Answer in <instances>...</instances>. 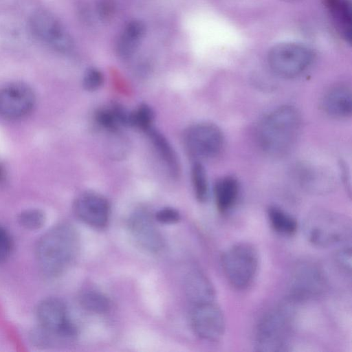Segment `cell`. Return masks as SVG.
<instances>
[{
	"instance_id": "obj_17",
	"label": "cell",
	"mask_w": 352,
	"mask_h": 352,
	"mask_svg": "<svg viewBox=\"0 0 352 352\" xmlns=\"http://www.w3.org/2000/svg\"><path fill=\"white\" fill-rule=\"evenodd\" d=\"M185 286L187 296L192 305L215 300V292L212 283L199 270H192L188 274Z\"/></svg>"
},
{
	"instance_id": "obj_24",
	"label": "cell",
	"mask_w": 352,
	"mask_h": 352,
	"mask_svg": "<svg viewBox=\"0 0 352 352\" xmlns=\"http://www.w3.org/2000/svg\"><path fill=\"white\" fill-rule=\"evenodd\" d=\"M191 177L197 199L200 202L206 201L209 193L208 177L204 166L198 161L192 166Z\"/></svg>"
},
{
	"instance_id": "obj_8",
	"label": "cell",
	"mask_w": 352,
	"mask_h": 352,
	"mask_svg": "<svg viewBox=\"0 0 352 352\" xmlns=\"http://www.w3.org/2000/svg\"><path fill=\"white\" fill-rule=\"evenodd\" d=\"M314 54L307 47L296 43H282L272 47L267 56L272 70L284 78L303 72L312 63Z\"/></svg>"
},
{
	"instance_id": "obj_33",
	"label": "cell",
	"mask_w": 352,
	"mask_h": 352,
	"mask_svg": "<svg viewBox=\"0 0 352 352\" xmlns=\"http://www.w3.org/2000/svg\"><path fill=\"white\" fill-rule=\"evenodd\" d=\"M6 173L3 168L0 165V183L3 182L5 179Z\"/></svg>"
},
{
	"instance_id": "obj_32",
	"label": "cell",
	"mask_w": 352,
	"mask_h": 352,
	"mask_svg": "<svg viewBox=\"0 0 352 352\" xmlns=\"http://www.w3.org/2000/svg\"><path fill=\"white\" fill-rule=\"evenodd\" d=\"M97 10L101 19H107L113 14L114 6L111 0H99Z\"/></svg>"
},
{
	"instance_id": "obj_14",
	"label": "cell",
	"mask_w": 352,
	"mask_h": 352,
	"mask_svg": "<svg viewBox=\"0 0 352 352\" xmlns=\"http://www.w3.org/2000/svg\"><path fill=\"white\" fill-rule=\"evenodd\" d=\"M129 227L133 239L144 250L156 253L162 249V236L147 210L135 211L129 219Z\"/></svg>"
},
{
	"instance_id": "obj_22",
	"label": "cell",
	"mask_w": 352,
	"mask_h": 352,
	"mask_svg": "<svg viewBox=\"0 0 352 352\" xmlns=\"http://www.w3.org/2000/svg\"><path fill=\"white\" fill-rule=\"evenodd\" d=\"M267 217L272 228L280 234L292 236L297 231L296 219L279 207H269Z\"/></svg>"
},
{
	"instance_id": "obj_21",
	"label": "cell",
	"mask_w": 352,
	"mask_h": 352,
	"mask_svg": "<svg viewBox=\"0 0 352 352\" xmlns=\"http://www.w3.org/2000/svg\"><path fill=\"white\" fill-rule=\"evenodd\" d=\"M341 33L349 42L351 40L352 14L349 0H322Z\"/></svg>"
},
{
	"instance_id": "obj_26",
	"label": "cell",
	"mask_w": 352,
	"mask_h": 352,
	"mask_svg": "<svg viewBox=\"0 0 352 352\" xmlns=\"http://www.w3.org/2000/svg\"><path fill=\"white\" fill-rule=\"evenodd\" d=\"M153 119L154 113L151 107L146 104H142L136 110L132 111L131 126L146 131L152 127Z\"/></svg>"
},
{
	"instance_id": "obj_9",
	"label": "cell",
	"mask_w": 352,
	"mask_h": 352,
	"mask_svg": "<svg viewBox=\"0 0 352 352\" xmlns=\"http://www.w3.org/2000/svg\"><path fill=\"white\" fill-rule=\"evenodd\" d=\"M184 144L188 154L194 159H210L222 151L224 137L217 125L200 122L191 125L185 131Z\"/></svg>"
},
{
	"instance_id": "obj_12",
	"label": "cell",
	"mask_w": 352,
	"mask_h": 352,
	"mask_svg": "<svg viewBox=\"0 0 352 352\" xmlns=\"http://www.w3.org/2000/svg\"><path fill=\"white\" fill-rule=\"evenodd\" d=\"M35 104L32 89L22 82H13L0 89V116L18 119L28 114Z\"/></svg>"
},
{
	"instance_id": "obj_25",
	"label": "cell",
	"mask_w": 352,
	"mask_h": 352,
	"mask_svg": "<svg viewBox=\"0 0 352 352\" xmlns=\"http://www.w3.org/2000/svg\"><path fill=\"white\" fill-rule=\"evenodd\" d=\"M19 224L25 229L36 230L43 226L45 222L44 212L37 208H30L22 211L18 217Z\"/></svg>"
},
{
	"instance_id": "obj_19",
	"label": "cell",
	"mask_w": 352,
	"mask_h": 352,
	"mask_svg": "<svg viewBox=\"0 0 352 352\" xmlns=\"http://www.w3.org/2000/svg\"><path fill=\"white\" fill-rule=\"evenodd\" d=\"M239 193V184L235 177L225 176L217 180L214 187V196L219 212H228L234 206Z\"/></svg>"
},
{
	"instance_id": "obj_1",
	"label": "cell",
	"mask_w": 352,
	"mask_h": 352,
	"mask_svg": "<svg viewBox=\"0 0 352 352\" xmlns=\"http://www.w3.org/2000/svg\"><path fill=\"white\" fill-rule=\"evenodd\" d=\"M79 249V237L70 224H57L44 233L36 246L41 270L49 277L64 273L73 263Z\"/></svg>"
},
{
	"instance_id": "obj_29",
	"label": "cell",
	"mask_w": 352,
	"mask_h": 352,
	"mask_svg": "<svg viewBox=\"0 0 352 352\" xmlns=\"http://www.w3.org/2000/svg\"><path fill=\"white\" fill-rule=\"evenodd\" d=\"M351 247L350 244L341 245L335 254V260L338 267L342 271L349 274L351 272Z\"/></svg>"
},
{
	"instance_id": "obj_6",
	"label": "cell",
	"mask_w": 352,
	"mask_h": 352,
	"mask_svg": "<svg viewBox=\"0 0 352 352\" xmlns=\"http://www.w3.org/2000/svg\"><path fill=\"white\" fill-rule=\"evenodd\" d=\"M36 316L41 330L47 340L56 338L63 341L74 340L77 329L72 322L67 306L60 299L48 298L37 306Z\"/></svg>"
},
{
	"instance_id": "obj_16",
	"label": "cell",
	"mask_w": 352,
	"mask_h": 352,
	"mask_svg": "<svg viewBox=\"0 0 352 352\" xmlns=\"http://www.w3.org/2000/svg\"><path fill=\"white\" fill-rule=\"evenodd\" d=\"M322 106L330 116L344 118L352 111V94L351 89L345 85H337L330 89L324 95Z\"/></svg>"
},
{
	"instance_id": "obj_11",
	"label": "cell",
	"mask_w": 352,
	"mask_h": 352,
	"mask_svg": "<svg viewBox=\"0 0 352 352\" xmlns=\"http://www.w3.org/2000/svg\"><path fill=\"white\" fill-rule=\"evenodd\" d=\"M327 287V280L322 269L311 262L298 264L289 279V292L298 300L313 298L322 294Z\"/></svg>"
},
{
	"instance_id": "obj_15",
	"label": "cell",
	"mask_w": 352,
	"mask_h": 352,
	"mask_svg": "<svg viewBox=\"0 0 352 352\" xmlns=\"http://www.w3.org/2000/svg\"><path fill=\"white\" fill-rule=\"evenodd\" d=\"M297 177L300 186L313 194L327 193L335 186L331 174L322 168L300 166L297 172Z\"/></svg>"
},
{
	"instance_id": "obj_3",
	"label": "cell",
	"mask_w": 352,
	"mask_h": 352,
	"mask_svg": "<svg viewBox=\"0 0 352 352\" xmlns=\"http://www.w3.org/2000/svg\"><path fill=\"white\" fill-rule=\"evenodd\" d=\"M303 231L307 241L316 247L343 245L351 241V222L340 214L316 210L306 217Z\"/></svg>"
},
{
	"instance_id": "obj_18",
	"label": "cell",
	"mask_w": 352,
	"mask_h": 352,
	"mask_svg": "<svg viewBox=\"0 0 352 352\" xmlns=\"http://www.w3.org/2000/svg\"><path fill=\"white\" fill-rule=\"evenodd\" d=\"M145 32L142 22L129 21L124 28L116 43V52L122 59L130 58L135 52Z\"/></svg>"
},
{
	"instance_id": "obj_4",
	"label": "cell",
	"mask_w": 352,
	"mask_h": 352,
	"mask_svg": "<svg viewBox=\"0 0 352 352\" xmlns=\"http://www.w3.org/2000/svg\"><path fill=\"white\" fill-rule=\"evenodd\" d=\"M221 261L226 279L235 289H246L256 279L259 257L252 244L241 242L232 245L223 253Z\"/></svg>"
},
{
	"instance_id": "obj_30",
	"label": "cell",
	"mask_w": 352,
	"mask_h": 352,
	"mask_svg": "<svg viewBox=\"0 0 352 352\" xmlns=\"http://www.w3.org/2000/svg\"><path fill=\"white\" fill-rule=\"evenodd\" d=\"M13 250V240L10 232L0 226V263L6 261Z\"/></svg>"
},
{
	"instance_id": "obj_27",
	"label": "cell",
	"mask_w": 352,
	"mask_h": 352,
	"mask_svg": "<svg viewBox=\"0 0 352 352\" xmlns=\"http://www.w3.org/2000/svg\"><path fill=\"white\" fill-rule=\"evenodd\" d=\"M94 118L100 126L112 133L116 132L120 126L111 107L98 109Z\"/></svg>"
},
{
	"instance_id": "obj_23",
	"label": "cell",
	"mask_w": 352,
	"mask_h": 352,
	"mask_svg": "<svg viewBox=\"0 0 352 352\" xmlns=\"http://www.w3.org/2000/svg\"><path fill=\"white\" fill-rule=\"evenodd\" d=\"M79 301L85 309L94 314L106 313L110 307L108 298L95 289H85L81 292Z\"/></svg>"
},
{
	"instance_id": "obj_10",
	"label": "cell",
	"mask_w": 352,
	"mask_h": 352,
	"mask_svg": "<svg viewBox=\"0 0 352 352\" xmlns=\"http://www.w3.org/2000/svg\"><path fill=\"white\" fill-rule=\"evenodd\" d=\"M191 324L196 335L202 340L218 342L224 336L225 316L215 300L194 305Z\"/></svg>"
},
{
	"instance_id": "obj_20",
	"label": "cell",
	"mask_w": 352,
	"mask_h": 352,
	"mask_svg": "<svg viewBox=\"0 0 352 352\" xmlns=\"http://www.w3.org/2000/svg\"><path fill=\"white\" fill-rule=\"evenodd\" d=\"M169 174L177 177L180 166L177 154L168 140L160 131L151 127L146 131Z\"/></svg>"
},
{
	"instance_id": "obj_28",
	"label": "cell",
	"mask_w": 352,
	"mask_h": 352,
	"mask_svg": "<svg viewBox=\"0 0 352 352\" xmlns=\"http://www.w3.org/2000/svg\"><path fill=\"white\" fill-rule=\"evenodd\" d=\"M104 82V76L100 70L96 67L87 69L82 79L84 89L89 91L98 90Z\"/></svg>"
},
{
	"instance_id": "obj_7",
	"label": "cell",
	"mask_w": 352,
	"mask_h": 352,
	"mask_svg": "<svg viewBox=\"0 0 352 352\" xmlns=\"http://www.w3.org/2000/svg\"><path fill=\"white\" fill-rule=\"evenodd\" d=\"M290 338L288 316L280 309L269 311L260 320L255 333L254 346L258 351H287Z\"/></svg>"
},
{
	"instance_id": "obj_2",
	"label": "cell",
	"mask_w": 352,
	"mask_h": 352,
	"mask_svg": "<svg viewBox=\"0 0 352 352\" xmlns=\"http://www.w3.org/2000/svg\"><path fill=\"white\" fill-rule=\"evenodd\" d=\"M301 128V116L293 106H280L261 122L257 138L267 154L279 157L287 154L295 144Z\"/></svg>"
},
{
	"instance_id": "obj_31",
	"label": "cell",
	"mask_w": 352,
	"mask_h": 352,
	"mask_svg": "<svg viewBox=\"0 0 352 352\" xmlns=\"http://www.w3.org/2000/svg\"><path fill=\"white\" fill-rule=\"evenodd\" d=\"M156 221L164 224H173L180 220L179 212L173 208H163L155 214Z\"/></svg>"
},
{
	"instance_id": "obj_13",
	"label": "cell",
	"mask_w": 352,
	"mask_h": 352,
	"mask_svg": "<svg viewBox=\"0 0 352 352\" xmlns=\"http://www.w3.org/2000/svg\"><path fill=\"white\" fill-rule=\"evenodd\" d=\"M76 216L85 224L98 229L107 226L110 216V205L105 197L96 192L79 195L74 203Z\"/></svg>"
},
{
	"instance_id": "obj_5",
	"label": "cell",
	"mask_w": 352,
	"mask_h": 352,
	"mask_svg": "<svg viewBox=\"0 0 352 352\" xmlns=\"http://www.w3.org/2000/svg\"><path fill=\"white\" fill-rule=\"evenodd\" d=\"M29 27L33 36L49 48L65 54L74 50V43L71 35L50 12L38 10L32 12Z\"/></svg>"
}]
</instances>
